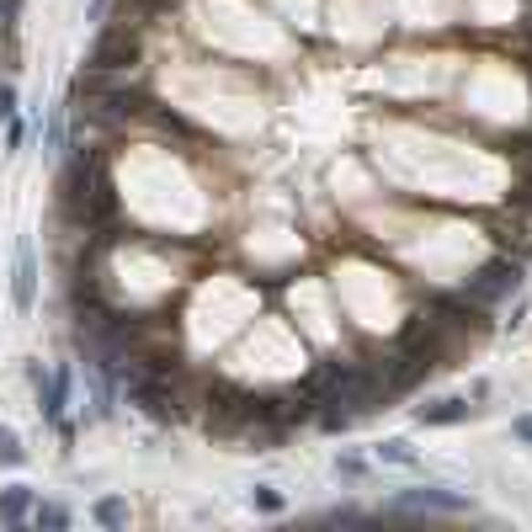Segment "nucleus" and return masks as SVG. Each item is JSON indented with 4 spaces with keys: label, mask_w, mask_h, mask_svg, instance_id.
Returning a JSON list of instances; mask_svg holds the SVG:
<instances>
[{
    "label": "nucleus",
    "mask_w": 532,
    "mask_h": 532,
    "mask_svg": "<svg viewBox=\"0 0 532 532\" xmlns=\"http://www.w3.org/2000/svg\"><path fill=\"white\" fill-rule=\"evenodd\" d=\"M516 282H522L516 261H506V256H501V261H485V266L469 277V298H474V304H495V298H506Z\"/></svg>",
    "instance_id": "obj_1"
},
{
    "label": "nucleus",
    "mask_w": 532,
    "mask_h": 532,
    "mask_svg": "<svg viewBox=\"0 0 532 532\" xmlns=\"http://www.w3.org/2000/svg\"><path fill=\"white\" fill-rule=\"evenodd\" d=\"M139 64V37L128 27H107L91 48V69H133Z\"/></svg>",
    "instance_id": "obj_2"
},
{
    "label": "nucleus",
    "mask_w": 532,
    "mask_h": 532,
    "mask_svg": "<svg viewBox=\"0 0 532 532\" xmlns=\"http://www.w3.org/2000/svg\"><path fill=\"white\" fill-rule=\"evenodd\" d=\"M32 298H37V256H32V240H22V245H16V282H11L16 314H27Z\"/></svg>",
    "instance_id": "obj_3"
},
{
    "label": "nucleus",
    "mask_w": 532,
    "mask_h": 532,
    "mask_svg": "<svg viewBox=\"0 0 532 532\" xmlns=\"http://www.w3.org/2000/svg\"><path fill=\"white\" fill-rule=\"evenodd\" d=\"M389 511H469V501L447 490H410L400 501H389Z\"/></svg>",
    "instance_id": "obj_4"
},
{
    "label": "nucleus",
    "mask_w": 532,
    "mask_h": 532,
    "mask_svg": "<svg viewBox=\"0 0 532 532\" xmlns=\"http://www.w3.org/2000/svg\"><path fill=\"white\" fill-rule=\"evenodd\" d=\"M27 516H32V490L27 485L0 490V522H5V527H16V522H27Z\"/></svg>",
    "instance_id": "obj_5"
},
{
    "label": "nucleus",
    "mask_w": 532,
    "mask_h": 532,
    "mask_svg": "<svg viewBox=\"0 0 532 532\" xmlns=\"http://www.w3.org/2000/svg\"><path fill=\"white\" fill-rule=\"evenodd\" d=\"M37 394H43V405H37V410H43L48 421H59V415H64V400H69V368L48 373V383H43Z\"/></svg>",
    "instance_id": "obj_6"
},
{
    "label": "nucleus",
    "mask_w": 532,
    "mask_h": 532,
    "mask_svg": "<svg viewBox=\"0 0 532 532\" xmlns=\"http://www.w3.org/2000/svg\"><path fill=\"white\" fill-rule=\"evenodd\" d=\"M469 415V400H437V405H421V421L426 426H453Z\"/></svg>",
    "instance_id": "obj_7"
},
{
    "label": "nucleus",
    "mask_w": 532,
    "mask_h": 532,
    "mask_svg": "<svg viewBox=\"0 0 532 532\" xmlns=\"http://www.w3.org/2000/svg\"><path fill=\"white\" fill-rule=\"evenodd\" d=\"M91 516L101 522V527H123V522H128V506L118 501V495H101V501L91 506Z\"/></svg>",
    "instance_id": "obj_8"
},
{
    "label": "nucleus",
    "mask_w": 532,
    "mask_h": 532,
    "mask_svg": "<svg viewBox=\"0 0 532 532\" xmlns=\"http://www.w3.org/2000/svg\"><path fill=\"white\" fill-rule=\"evenodd\" d=\"M0 464H5V469L27 464V447H22V437H16L11 426H0Z\"/></svg>",
    "instance_id": "obj_9"
},
{
    "label": "nucleus",
    "mask_w": 532,
    "mask_h": 532,
    "mask_svg": "<svg viewBox=\"0 0 532 532\" xmlns=\"http://www.w3.org/2000/svg\"><path fill=\"white\" fill-rule=\"evenodd\" d=\"M32 522H37V527H69V511H64V506H32Z\"/></svg>",
    "instance_id": "obj_10"
},
{
    "label": "nucleus",
    "mask_w": 532,
    "mask_h": 532,
    "mask_svg": "<svg viewBox=\"0 0 532 532\" xmlns=\"http://www.w3.org/2000/svg\"><path fill=\"white\" fill-rule=\"evenodd\" d=\"M155 112V107H150ZM155 123L165 128V133H176V139H197V128L187 123V118H176V112H155Z\"/></svg>",
    "instance_id": "obj_11"
},
{
    "label": "nucleus",
    "mask_w": 532,
    "mask_h": 532,
    "mask_svg": "<svg viewBox=\"0 0 532 532\" xmlns=\"http://www.w3.org/2000/svg\"><path fill=\"white\" fill-rule=\"evenodd\" d=\"M378 458H383V464H405V469L415 464V453H410L405 442H383V447H378Z\"/></svg>",
    "instance_id": "obj_12"
},
{
    "label": "nucleus",
    "mask_w": 532,
    "mask_h": 532,
    "mask_svg": "<svg viewBox=\"0 0 532 532\" xmlns=\"http://www.w3.org/2000/svg\"><path fill=\"white\" fill-rule=\"evenodd\" d=\"M0 118H5V123L16 118V86H11V80H0Z\"/></svg>",
    "instance_id": "obj_13"
},
{
    "label": "nucleus",
    "mask_w": 532,
    "mask_h": 532,
    "mask_svg": "<svg viewBox=\"0 0 532 532\" xmlns=\"http://www.w3.org/2000/svg\"><path fill=\"white\" fill-rule=\"evenodd\" d=\"M16 16H22V0H0V32L16 27Z\"/></svg>",
    "instance_id": "obj_14"
},
{
    "label": "nucleus",
    "mask_w": 532,
    "mask_h": 532,
    "mask_svg": "<svg viewBox=\"0 0 532 532\" xmlns=\"http://www.w3.org/2000/svg\"><path fill=\"white\" fill-rule=\"evenodd\" d=\"M256 506H261V511H282V495L277 490H266V485H256V495H251Z\"/></svg>",
    "instance_id": "obj_15"
},
{
    "label": "nucleus",
    "mask_w": 532,
    "mask_h": 532,
    "mask_svg": "<svg viewBox=\"0 0 532 532\" xmlns=\"http://www.w3.org/2000/svg\"><path fill=\"white\" fill-rule=\"evenodd\" d=\"M22 139H27V128L11 118V128H5V144H11V150H22Z\"/></svg>",
    "instance_id": "obj_16"
},
{
    "label": "nucleus",
    "mask_w": 532,
    "mask_h": 532,
    "mask_svg": "<svg viewBox=\"0 0 532 532\" xmlns=\"http://www.w3.org/2000/svg\"><path fill=\"white\" fill-rule=\"evenodd\" d=\"M511 432H516V442H527V447H532V415H516V426H511Z\"/></svg>",
    "instance_id": "obj_17"
},
{
    "label": "nucleus",
    "mask_w": 532,
    "mask_h": 532,
    "mask_svg": "<svg viewBox=\"0 0 532 532\" xmlns=\"http://www.w3.org/2000/svg\"><path fill=\"white\" fill-rule=\"evenodd\" d=\"M336 474H346V479H357V474H362V464H357V458H336Z\"/></svg>",
    "instance_id": "obj_18"
}]
</instances>
